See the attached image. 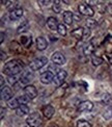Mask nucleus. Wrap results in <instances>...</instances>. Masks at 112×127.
<instances>
[{
    "label": "nucleus",
    "instance_id": "f257e3e1",
    "mask_svg": "<svg viewBox=\"0 0 112 127\" xmlns=\"http://www.w3.org/2000/svg\"><path fill=\"white\" fill-rule=\"evenodd\" d=\"M24 69V64L22 61L19 60H13L6 63L3 67V74L6 76H17L19 73H21Z\"/></svg>",
    "mask_w": 112,
    "mask_h": 127
},
{
    "label": "nucleus",
    "instance_id": "f03ea898",
    "mask_svg": "<svg viewBox=\"0 0 112 127\" xmlns=\"http://www.w3.org/2000/svg\"><path fill=\"white\" fill-rule=\"evenodd\" d=\"M26 123H27L29 127H40L43 124V119L41 114L37 112L31 113L28 116V118L26 119Z\"/></svg>",
    "mask_w": 112,
    "mask_h": 127
},
{
    "label": "nucleus",
    "instance_id": "7ed1b4c3",
    "mask_svg": "<svg viewBox=\"0 0 112 127\" xmlns=\"http://www.w3.org/2000/svg\"><path fill=\"white\" fill-rule=\"evenodd\" d=\"M48 64V59L46 56H41V57H37V59H34L32 62L30 63L29 68L31 71H37L40 69L44 68L46 65Z\"/></svg>",
    "mask_w": 112,
    "mask_h": 127
},
{
    "label": "nucleus",
    "instance_id": "20e7f679",
    "mask_svg": "<svg viewBox=\"0 0 112 127\" xmlns=\"http://www.w3.org/2000/svg\"><path fill=\"white\" fill-rule=\"evenodd\" d=\"M78 10L81 15L84 16H88V17H92L94 12H93V8L90 6V5L86 4V3H80L78 5Z\"/></svg>",
    "mask_w": 112,
    "mask_h": 127
},
{
    "label": "nucleus",
    "instance_id": "39448f33",
    "mask_svg": "<svg viewBox=\"0 0 112 127\" xmlns=\"http://www.w3.org/2000/svg\"><path fill=\"white\" fill-rule=\"evenodd\" d=\"M51 60H52V63H53V64H55V65H58V66L65 65L66 62H67L66 56L63 55L61 52H59V51L54 52V53L52 54V56H51Z\"/></svg>",
    "mask_w": 112,
    "mask_h": 127
},
{
    "label": "nucleus",
    "instance_id": "423d86ee",
    "mask_svg": "<svg viewBox=\"0 0 112 127\" xmlns=\"http://www.w3.org/2000/svg\"><path fill=\"white\" fill-rule=\"evenodd\" d=\"M67 76V73L66 70H63V69H61V70H59L57 73H56V75L54 77V83H55V86L57 87H60L61 84L65 82L66 80V78Z\"/></svg>",
    "mask_w": 112,
    "mask_h": 127
},
{
    "label": "nucleus",
    "instance_id": "0eeeda50",
    "mask_svg": "<svg viewBox=\"0 0 112 127\" xmlns=\"http://www.w3.org/2000/svg\"><path fill=\"white\" fill-rule=\"evenodd\" d=\"M33 79V73L32 71H24L23 74L21 75V77L19 78V81L23 84V86L25 87H27L28 86V83L32 80Z\"/></svg>",
    "mask_w": 112,
    "mask_h": 127
},
{
    "label": "nucleus",
    "instance_id": "6e6552de",
    "mask_svg": "<svg viewBox=\"0 0 112 127\" xmlns=\"http://www.w3.org/2000/svg\"><path fill=\"white\" fill-rule=\"evenodd\" d=\"M54 77H55V75H54V74H53L52 72L46 71V72H44V73L41 74L40 80H41L42 83H44V84H49V83H51L52 81H54Z\"/></svg>",
    "mask_w": 112,
    "mask_h": 127
},
{
    "label": "nucleus",
    "instance_id": "1a4fd4ad",
    "mask_svg": "<svg viewBox=\"0 0 112 127\" xmlns=\"http://www.w3.org/2000/svg\"><path fill=\"white\" fill-rule=\"evenodd\" d=\"M24 94L30 100H32V99L36 98V96H37V90L34 86H32V84H28L27 87L24 88Z\"/></svg>",
    "mask_w": 112,
    "mask_h": 127
},
{
    "label": "nucleus",
    "instance_id": "9d476101",
    "mask_svg": "<svg viewBox=\"0 0 112 127\" xmlns=\"http://www.w3.org/2000/svg\"><path fill=\"white\" fill-rule=\"evenodd\" d=\"M93 108V103L89 100H85V101L80 102L78 105V109L80 112H90Z\"/></svg>",
    "mask_w": 112,
    "mask_h": 127
},
{
    "label": "nucleus",
    "instance_id": "9b49d317",
    "mask_svg": "<svg viewBox=\"0 0 112 127\" xmlns=\"http://www.w3.org/2000/svg\"><path fill=\"white\" fill-rule=\"evenodd\" d=\"M13 97V92H12V89H10L9 87L5 86L3 88H1V99L2 100H5V101H8V100H10Z\"/></svg>",
    "mask_w": 112,
    "mask_h": 127
},
{
    "label": "nucleus",
    "instance_id": "f8f14e48",
    "mask_svg": "<svg viewBox=\"0 0 112 127\" xmlns=\"http://www.w3.org/2000/svg\"><path fill=\"white\" fill-rule=\"evenodd\" d=\"M20 42L21 45L26 47V48H29L32 44V38H31V34H22L20 38Z\"/></svg>",
    "mask_w": 112,
    "mask_h": 127
},
{
    "label": "nucleus",
    "instance_id": "ddd939ff",
    "mask_svg": "<svg viewBox=\"0 0 112 127\" xmlns=\"http://www.w3.org/2000/svg\"><path fill=\"white\" fill-rule=\"evenodd\" d=\"M54 113H55V108L53 107L52 105H50V104L46 105V106H44V108H43V114H44V117L47 118L48 120L53 117Z\"/></svg>",
    "mask_w": 112,
    "mask_h": 127
},
{
    "label": "nucleus",
    "instance_id": "4468645a",
    "mask_svg": "<svg viewBox=\"0 0 112 127\" xmlns=\"http://www.w3.org/2000/svg\"><path fill=\"white\" fill-rule=\"evenodd\" d=\"M47 47H48V42L44 36H39V38H36V48L37 49L43 51V50L47 49Z\"/></svg>",
    "mask_w": 112,
    "mask_h": 127
},
{
    "label": "nucleus",
    "instance_id": "2eb2a0df",
    "mask_svg": "<svg viewBox=\"0 0 112 127\" xmlns=\"http://www.w3.org/2000/svg\"><path fill=\"white\" fill-rule=\"evenodd\" d=\"M16 114H17V116H19V117H24L25 115H28L29 114V107H28V105L21 104L20 106L17 109H16Z\"/></svg>",
    "mask_w": 112,
    "mask_h": 127
},
{
    "label": "nucleus",
    "instance_id": "dca6fc26",
    "mask_svg": "<svg viewBox=\"0 0 112 127\" xmlns=\"http://www.w3.org/2000/svg\"><path fill=\"white\" fill-rule=\"evenodd\" d=\"M22 16H23V9L20 7L9 13V19L12 21H16V20H19L20 18H22Z\"/></svg>",
    "mask_w": 112,
    "mask_h": 127
},
{
    "label": "nucleus",
    "instance_id": "f3484780",
    "mask_svg": "<svg viewBox=\"0 0 112 127\" xmlns=\"http://www.w3.org/2000/svg\"><path fill=\"white\" fill-rule=\"evenodd\" d=\"M47 25H48V27H49V29H51V30H57L58 26H59L57 19L54 18V17H49L48 18Z\"/></svg>",
    "mask_w": 112,
    "mask_h": 127
},
{
    "label": "nucleus",
    "instance_id": "a211bd4d",
    "mask_svg": "<svg viewBox=\"0 0 112 127\" xmlns=\"http://www.w3.org/2000/svg\"><path fill=\"white\" fill-rule=\"evenodd\" d=\"M73 21H74V14L71 10H66V12L63 13V22L67 25H72Z\"/></svg>",
    "mask_w": 112,
    "mask_h": 127
},
{
    "label": "nucleus",
    "instance_id": "6ab92c4d",
    "mask_svg": "<svg viewBox=\"0 0 112 127\" xmlns=\"http://www.w3.org/2000/svg\"><path fill=\"white\" fill-rule=\"evenodd\" d=\"M82 50H83V54L86 56V55H91L94 51V46L92 45V43H87L85 44L83 47H82Z\"/></svg>",
    "mask_w": 112,
    "mask_h": 127
},
{
    "label": "nucleus",
    "instance_id": "aec40b11",
    "mask_svg": "<svg viewBox=\"0 0 112 127\" xmlns=\"http://www.w3.org/2000/svg\"><path fill=\"white\" fill-rule=\"evenodd\" d=\"M7 104V107L10 108V109H17L19 106H20V103H19V100L18 98H12L10 100H8V101L6 102Z\"/></svg>",
    "mask_w": 112,
    "mask_h": 127
},
{
    "label": "nucleus",
    "instance_id": "412c9836",
    "mask_svg": "<svg viewBox=\"0 0 112 127\" xmlns=\"http://www.w3.org/2000/svg\"><path fill=\"white\" fill-rule=\"evenodd\" d=\"M83 33H84V28H82V27H78L72 31V35L74 38H76L77 40L83 39Z\"/></svg>",
    "mask_w": 112,
    "mask_h": 127
},
{
    "label": "nucleus",
    "instance_id": "4be33fe9",
    "mask_svg": "<svg viewBox=\"0 0 112 127\" xmlns=\"http://www.w3.org/2000/svg\"><path fill=\"white\" fill-rule=\"evenodd\" d=\"M29 28V22L28 20H25L23 21L22 23H21V25L18 27V33H21V32H25V31H27V29Z\"/></svg>",
    "mask_w": 112,
    "mask_h": 127
},
{
    "label": "nucleus",
    "instance_id": "5701e85b",
    "mask_svg": "<svg viewBox=\"0 0 112 127\" xmlns=\"http://www.w3.org/2000/svg\"><path fill=\"white\" fill-rule=\"evenodd\" d=\"M85 25H86V27L88 29L91 30V29L95 28V26H97V21H95L94 19H92V18H88L86 20V22H85Z\"/></svg>",
    "mask_w": 112,
    "mask_h": 127
},
{
    "label": "nucleus",
    "instance_id": "b1692460",
    "mask_svg": "<svg viewBox=\"0 0 112 127\" xmlns=\"http://www.w3.org/2000/svg\"><path fill=\"white\" fill-rule=\"evenodd\" d=\"M102 101H103L105 104L110 105V104L112 103V97L110 96V94L105 93V94L103 95V97H102Z\"/></svg>",
    "mask_w": 112,
    "mask_h": 127
},
{
    "label": "nucleus",
    "instance_id": "393cba45",
    "mask_svg": "<svg viewBox=\"0 0 112 127\" xmlns=\"http://www.w3.org/2000/svg\"><path fill=\"white\" fill-rule=\"evenodd\" d=\"M21 46L22 45L18 44L17 42H12V43H10V49H12L14 52H18V53H20L21 52Z\"/></svg>",
    "mask_w": 112,
    "mask_h": 127
},
{
    "label": "nucleus",
    "instance_id": "a878e982",
    "mask_svg": "<svg viewBox=\"0 0 112 127\" xmlns=\"http://www.w3.org/2000/svg\"><path fill=\"white\" fill-rule=\"evenodd\" d=\"M91 63H92V65L93 66H100V65H102V63H103V59H101V57L99 56H95V55H92L91 56Z\"/></svg>",
    "mask_w": 112,
    "mask_h": 127
},
{
    "label": "nucleus",
    "instance_id": "bb28decb",
    "mask_svg": "<svg viewBox=\"0 0 112 127\" xmlns=\"http://www.w3.org/2000/svg\"><path fill=\"white\" fill-rule=\"evenodd\" d=\"M57 32L59 33L60 35H63L65 36L67 34V27H66V25L65 24H59V26H58V28H57Z\"/></svg>",
    "mask_w": 112,
    "mask_h": 127
},
{
    "label": "nucleus",
    "instance_id": "cd10ccee",
    "mask_svg": "<svg viewBox=\"0 0 112 127\" xmlns=\"http://www.w3.org/2000/svg\"><path fill=\"white\" fill-rule=\"evenodd\" d=\"M59 3H60V1H54V4L52 5V9L54 10L56 14H59L61 12V5Z\"/></svg>",
    "mask_w": 112,
    "mask_h": 127
},
{
    "label": "nucleus",
    "instance_id": "c85d7f7f",
    "mask_svg": "<svg viewBox=\"0 0 112 127\" xmlns=\"http://www.w3.org/2000/svg\"><path fill=\"white\" fill-rule=\"evenodd\" d=\"M77 127H91V124L85 120H79L77 122Z\"/></svg>",
    "mask_w": 112,
    "mask_h": 127
},
{
    "label": "nucleus",
    "instance_id": "c756f323",
    "mask_svg": "<svg viewBox=\"0 0 112 127\" xmlns=\"http://www.w3.org/2000/svg\"><path fill=\"white\" fill-rule=\"evenodd\" d=\"M18 100H19V103L20 104H27L30 99L27 96H26V95H24V96H20L18 98Z\"/></svg>",
    "mask_w": 112,
    "mask_h": 127
},
{
    "label": "nucleus",
    "instance_id": "7c9ffc66",
    "mask_svg": "<svg viewBox=\"0 0 112 127\" xmlns=\"http://www.w3.org/2000/svg\"><path fill=\"white\" fill-rule=\"evenodd\" d=\"M90 34H91V30L88 29V28H84V33H83V40H88Z\"/></svg>",
    "mask_w": 112,
    "mask_h": 127
},
{
    "label": "nucleus",
    "instance_id": "2f4dec72",
    "mask_svg": "<svg viewBox=\"0 0 112 127\" xmlns=\"http://www.w3.org/2000/svg\"><path fill=\"white\" fill-rule=\"evenodd\" d=\"M7 81L12 84V86H15V84L19 81V79L17 78V76H9L8 79H7Z\"/></svg>",
    "mask_w": 112,
    "mask_h": 127
},
{
    "label": "nucleus",
    "instance_id": "473e14b6",
    "mask_svg": "<svg viewBox=\"0 0 112 127\" xmlns=\"http://www.w3.org/2000/svg\"><path fill=\"white\" fill-rule=\"evenodd\" d=\"M6 59H7L6 53H5V52H4L3 50H1V51H0V60H1V62H4Z\"/></svg>",
    "mask_w": 112,
    "mask_h": 127
},
{
    "label": "nucleus",
    "instance_id": "72a5a7b5",
    "mask_svg": "<svg viewBox=\"0 0 112 127\" xmlns=\"http://www.w3.org/2000/svg\"><path fill=\"white\" fill-rule=\"evenodd\" d=\"M106 56H107L108 62L112 65V53H107V55H106Z\"/></svg>",
    "mask_w": 112,
    "mask_h": 127
},
{
    "label": "nucleus",
    "instance_id": "f704fd0d",
    "mask_svg": "<svg viewBox=\"0 0 112 127\" xmlns=\"http://www.w3.org/2000/svg\"><path fill=\"white\" fill-rule=\"evenodd\" d=\"M4 114H5V109H4V107L1 106V120L4 119Z\"/></svg>",
    "mask_w": 112,
    "mask_h": 127
},
{
    "label": "nucleus",
    "instance_id": "c9c22d12",
    "mask_svg": "<svg viewBox=\"0 0 112 127\" xmlns=\"http://www.w3.org/2000/svg\"><path fill=\"white\" fill-rule=\"evenodd\" d=\"M0 79H1V80H0V82H1V88L5 87V86H4V78H3V76L0 77Z\"/></svg>",
    "mask_w": 112,
    "mask_h": 127
},
{
    "label": "nucleus",
    "instance_id": "e433bc0d",
    "mask_svg": "<svg viewBox=\"0 0 112 127\" xmlns=\"http://www.w3.org/2000/svg\"><path fill=\"white\" fill-rule=\"evenodd\" d=\"M3 41H4V32H1V39H0V42L3 43Z\"/></svg>",
    "mask_w": 112,
    "mask_h": 127
}]
</instances>
